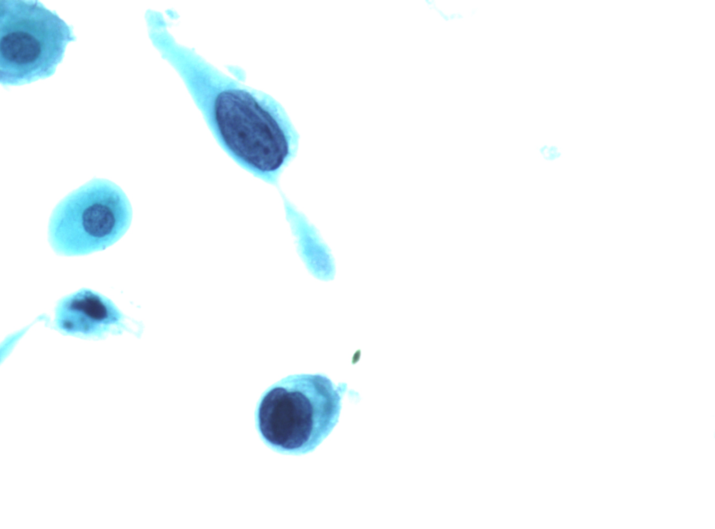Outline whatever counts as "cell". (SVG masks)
<instances>
[{"mask_svg": "<svg viewBox=\"0 0 715 529\" xmlns=\"http://www.w3.org/2000/svg\"><path fill=\"white\" fill-rule=\"evenodd\" d=\"M50 326L63 335L86 340L135 332L131 319L111 299L86 288L57 301Z\"/></svg>", "mask_w": 715, "mask_h": 529, "instance_id": "cell-5", "label": "cell"}, {"mask_svg": "<svg viewBox=\"0 0 715 529\" xmlns=\"http://www.w3.org/2000/svg\"><path fill=\"white\" fill-rule=\"evenodd\" d=\"M168 24L165 20L154 23L150 39L182 79L220 146L254 176L275 183L298 146L299 135L284 108L178 43Z\"/></svg>", "mask_w": 715, "mask_h": 529, "instance_id": "cell-1", "label": "cell"}, {"mask_svg": "<svg viewBox=\"0 0 715 529\" xmlns=\"http://www.w3.org/2000/svg\"><path fill=\"white\" fill-rule=\"evenodd\" d=\"M72 29L38 1H0V82L17 86L52 75Z\"/></svg>", "mask_w": 715, "mask_h": 529, "instance_id": "cell-3", "label": "cell"}, {"mask_svg": "<svg viewBox=\"0 0 715 529\" xmlns=\"http://www.w3.org/2000/svg\"><path fill=\"white\" fill-rule=\"evenodd\" d=\"M132 217L124 191L112 181L93 178L55 206L48 223V241L62 256L103 251L124 235Z\"/></svg>", "mask_w": 715, "mask_h": 529, "instance_id": "cell-4", "label": "cell"}, {"mask_svg": "<svg viewBox=\"0 0 715 529\" xmlns=\"http://www.w3.org/2000/svg\"><path fill=\"white\" fill-rule=\"evenodd\" d=\"M345 383L323 374L288 376L262 396L257 426L264 441L283 454L314 451L339 422Z\"/></svg>", "mask_w": 715, "mask_h": 529, "instance_id": "cell-2", "label": "cell"}]
</instances>
